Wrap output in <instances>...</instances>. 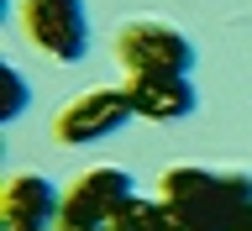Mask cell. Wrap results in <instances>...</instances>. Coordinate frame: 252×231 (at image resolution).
<instances>
[{"instance_id":"8","label":"cell","mask_w":252,"mask_h":231,"mask_svg":"<svg viewBox=\"0 0 252 231\" xmlns=\"http://www.w3.org/2000/svg\"><path fill=\"white\" fill-rule=\"evenodd\" d=\"M110 231H168V210H163V200L131 195V200H126V210L110 221Z\"/></svg>"},{"instance_id":"4","label":"cell","mask_w":252,"mask_h":231,"mask_svg":"<svg viewBox=\"0 0 252 231\" xmlns=\"http://www.w3.org/2000/svg\"><path fill=\"white\" fill-rule=\"evenodd\" d=\"M21 27L42 53H53L58 63L84 58L90 47V16L84 0H21Z\"/></svg>"},{"instance_id":"5","label":"cell","mask_w":252,"mask_h":231,"mask_svg":"<svg viewBox=\"0 0 252 231\" xmlns=\"http://www.w3.org/2000/svg\"><path fill=\"white\" fill-rule=\"evenodd\" d=\"M126 116H137L131 100H126V90H90V95H79V100H68L58 110L53 137L68 142V147H84V142H100L110 132H121Z\"/></svg>"},{"instance_id":"9","label":"cell","mask_w":252,"mask_h":231,"mask_svg":"<svg viewBox=\"0 0 252 231\" xmlns=\"http://www.w3.org/2000/svg\"><path fill=\"white\" fill-rule=\"evenodd\" d=\"M0 74H5V84H11V105H5V121H11V116H21V105H27V84H21V74H16L11 63H5Z\"/></svg>"},{"instance_id":"6","label":"cell","mask_w":252,"mask_h":231,"mask_svg":"<svg viewBox=\"0 0 252 231\" xmlns=\"http://www.w3.org/2000/svg\"><path fill=\"white\" fill-rule=\"evenodd\" d=\"M63 210V195L42 173H16L0 189V231H53Z\"/></svg>"},{"instance_id":"1","label":"cell","mask_w":252,"mask_h":231,"mask_svg":"<svg viewBox=\"0 0 252 231\" xmlns=\"http://www.w3.org/2000/svg\"><path fill=\"white\" fill-rule=\"evenodd\" d=\"M158 200L173 221L194 231H242V221L252 216V179L184 163L158 179Z\"/></svg>"},{"instance_id":"2","label":"cell","mask_w":252,"mask_h":231,"mask_svg":"<svg viewBox=\"0 0 252 231\" xmlns=\"http://www.w3.org/2000/svg\"><path fill=\"white\" fill-rule=\"evenodd\" d=\"M131 195H137L131 173H121V168H84L74 184L63 189L58 226H68V231H110V221L126 210Z\"/></svg>"},{"instance_id":"3","label":"cell","mask_w":252,"mask_h":231,"mask_svg":"<svg viewBox=\"0 0 252 231\" xmlns=\"http://www.w3.org/2000/svg\"><path fill=\"white\" fill-rule=\"evenodd\" d=\"M116 58L126 74H189L194 68V47L184 32L163 27V21H131L116 37Z\"/></svg>"},{"instance_id":"7","label":"cell","mask_w":252,"mask_h":231,"mask_svg":"<svg viewBox=\"0 0 252 231\" xmlns=\"http://www.w3.org/2000/svg\"><path fill=\"white\" fill-rule=\"evenodd\" d=\"M126 100L147 121H179L194 110V84L189 74H126Z\"/></svg>"},{"instance_id":"10","label":"cell","mask_w":252,"mask_h":231,"mask_svg":"<svg viewBox=\"0 0 252 231\" xmlns=\"http://www.w3.org/2000/svg\"><path fill=\"white\" fill-rule=\"evenodd\" d=\"M242 231H252V216H247V221H242Z\"/></svg>"}]
</instances>
